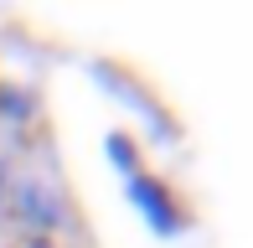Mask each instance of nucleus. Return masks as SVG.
<instances>
[{
    "label": "nucleus",
    "instance_id": "f257e3e1",
    "mask_svg": "<svg viewBox=\"0 0 253 248\" xmlns=\"http://www.w3.org/2000/svg\"><path fill=\"white\" fill-rule=\"evenodd\" d=\"M5 222H16L26 238H57V233L67 228V202L62 191L52 181H42V176H16L5 191Z\"/></svg>",
    "mask_w": 253,
    "mask_h": 248
},
{
    "label": "nucleus",
    "instance_id": "f03ea898",
    "mask_svg": "<svg viewBox=\"0 0 253 248\" xmlns=\"http://www.w3.org/2000/svg\"><path fill=\"white\" fill-rule=\"evenodd\" d=\"M88 73H93V83H98V88H103L109 98H119V104H129L134 114L145 119V134H150L155 145H181V119L170 114L166 104H155V98H150V88H145V83H134V78L124 73L119 62L98 57V62H88Z\"/></svg>",
    "mask_w": 253,
    "mask_h": 248
},
{
    "label": "nucleus",
    "instance_id": "7ed1b4c3",
    "mask_svg": "<svg viewBox=\"0 0 253 248\" xmlns=\"http://www.w3.org/2000/svg\"><path fill=\"white\" fill-rule=\"evenodd\" d=\"M124 197H129V207L140 212V222L155 233L160 243L181 238V233L191 228V212H186V202H181L176 191H170V181H160L155 171L129 176V181H124Z\"/></svg>",
    "mask_w": 253,
    "mask_h": 248
},
{
    "label": "nucleus",
    "instance_id": "20e7f679",
    "mask_svg": "<svg viewBox=\"0 0 253 248\" xmlns=\"http://www.w3.org/2000/svg\"><path fill=\"white\" fill-rule=\"evenodd\" d=\"M42 114V93L31 83H0V119L16 124V129H31Z\"/></svg>",
    "mask_w": 253,
    "mask_h": 248
},
{
    "label": "nucleus",
    "instance_id": "39448f33",
    "mask_svg": "<svg viewBox=\"0 0 253 248\" xmlns=\"http://www.w3.org/2000/svg\"><path fill=\"white\" fill-rule=\"evenodd\" d=\"M103 161H109L114 171L124 176V181L145 171V161H140V140H134L129 129H109V134H103Z\"/></svg>",
    "mask_w": 253,
    "mask_h": 248
},
{
    "label": "nucleus",
    "instance_id": "423d86ee",
    "mask_svg": "<svg viewBox=\"0 0 253 248\" xmlns=\"http://www.w3.org/2000/svg\"><path fill=\"white\" fill-rule=\"evenodd\" d=\"M5 191H10V161L0 155V222H5Z\"/></svg>",
    "mask_w": 253,
    "mask_h": 248
},
{
    "label": "nucleus",
    "instance_id": "0eeeda50",
    "mask_svg": "<svg viewBox=\"0 0 253 248\" xmlns=\"http://www.w3.org/2000/svg\"><path fill=\"white\" fill-rule=\"evenodd\" d=\"M21 248H57V238H26Z\"/></svg>",
    "mask_w": 253,
    "mask_h": 248
}]
</instances>
